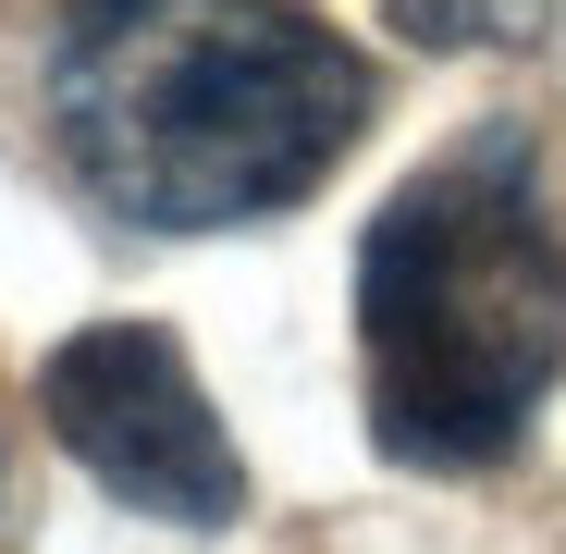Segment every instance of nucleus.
<instances>
[{
    "mask_svg": "<svg viewBox=\"0 0 566 554\" xmlns=\"http://www.w3.org/2000/svg\"><path fill=\"white\" fill-rule=\"evenodd\" d=\"M407 50H493V38H542V0H382Z\"/></svg>",
    "mask_w": 566,
    "mask_h": 554,
    "instance_id": "4",
    "label": "nucleus"
},
{
    "mask_svg": "<svg viewBox=\"0 0 566 554\" xmlns=\"http://www.w3.org/2000/svg\"><path fill=\"white\" fill-rule=\"evenodd\" d=\"M50 124L112 222L234 234L369 136V62L296 0H74Z\"/></svg>",
    "mask_w": 566,
    "mask_h": 554,
    "instance_id": "1",
    "label": "nucleus"
},
{
    "mask_svg": "<svg viewBox=\"0 0 566 554\" xmlns=\"http://www.w3.org/2000/svg\"><path fill=\"white\" fill-rule=\"evenodd\" d=\"M38 419L112 505L160 530H234L247 518V456L210 407V383L185 369L160 321H86L38 369Z\"/></svg>",
    "mask_w": 566,
    "mask_h": 554,
    "instance_id": "3",
    "label": "nucleus"
},
{
    "mask_svg": "<svg viewBox=\"0 0 566 554\" xmlns=\"http://www.w3.org/2000/svg\"><path fill=\"white\" fill-rule=\"evenodd\" d=\"M369 443L395 469H493L566 369V234L517 136L407 173L357 247Z\"/></svg>",
    "mask_w": 566,
    "mask_h": 554,
    "instance_id": "2",
    "label": "nucleus"
}]
</instances>
